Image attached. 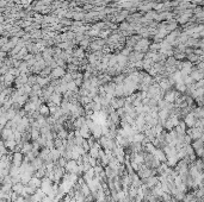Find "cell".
Returning <instances> with one entry per match:
<instances>
[{"mask_svg": "<svg viewBox=\"0 0 204 202\" xmlns=\"http://www.w3.org/2000/svg\"><path fill=\"white\" fill-rule=\"evenodd\" d=\"M148 46H149V40L147 38H141L140 40H137V43L134 45L133 50L143 54V53H146L148 50Z\"/></svg>", "mask_w": 204, "mask_h": 202, "instance_id": "obj_1", "label": "cell"}, {"mask_svg": "<svg viewBox=\"0 0 204 202\" xmlns=\"http://www.w3.org/2000/svg\"><path fill=\"white\" fill-rule=\"evenodd\" d=\"M186 135H189L191 138V140L193 142V140H197L201 137H203V131H201V130H198L196 127H191L189 130H186Z\"/></svg>", "mask_w": 204, "mask_h": 202, "instance_id": "obj_2", "label": "cell"}, {"mask_svg": "<svg viewBox=\"0 0 204 202\" xmlns=\"http://www.w3.org/2000/svg\"><path fill=\"white\" fill-rule=\"evenodd\" d=\"M23 159H24V155L22 152H12V156H11V163L12 165H16V166H20L22 163H23Z\"/></svg>", "mask_w": 204, "mask_h": 202, "instance_id": "obj_3", "label": "cell"}, {"mask_svg": "<svg viewBox=\"0 0 204 202\" xmlns=\"http://www.w3.org/2000/svg\"><path fill=\"white\" fill-rule=\"evenodd\" d=\"M110 106L115 109H118L124 106V98H112L110 100Z\"/></svg>", "mask_w": 204, "mask_h": 202, "instance_id": "obj_4", "label": "cell"}, {"mask_svg": "<svg viewBox=\"0 0 204 202\" xmlns=\"http://www.w3.org/2000/svg\"><path fill=\"white\" fill-rule=\"evenodd\" d=\"M183 121L185 122V125H186V127H195V122H196V118H195V115H193V113L190 112L188 115H185V118L183 119Z\"/></svg>", "mask_w": 204, "mask_h": 202, "instance_id": "obj_5", "label": "cell"}, {"mask_svg": "<svg viewBox=\"0 0 204 202\" xmlns=\"http://www.w3.org/2000/svg\"><path fill=\"white\" fill-rule=\"evenodd\" d=\"M48 101H52L53 104L60 106V105H61V101H62V94H60V93H57V92H54L53 94L50 95V98H49Z\"/></svg>", "mask_w": 204, "mask_h": 202, "instance_id": "obj_6", "label": "cell"}, {"mask_svg": "<svg viewBox=\"0 0 204 202\" xmlns=\"http://www.w3.org/2000/svg\"><path fill=\"white\" fill-rule=\"evenodd\" d=\"M85 124H86V118H85V117H78L75 120L73 121V125H74V128H75V130H79Z\"/></svg>", "mask_w": 204, "mask_h": 202, "instance_id": "obj_7", "label": "cell"}, {"mask_svg": "<svg viewBox=\"0 0 204 202\" xmlns=\"http://www.w3.org/2000/svg\"><path fill=\"white\" fill-rule=\"evenodd\" d=\"M38 112H40V114L43 115V117H49L50 115V113H49V108L47 106V104H42L41 106L38 107Z\"/></svg>", "mask_w": 204, "mask_h": 202, "instance_id": "obj_8", "label": "cell"}]
</instances>
